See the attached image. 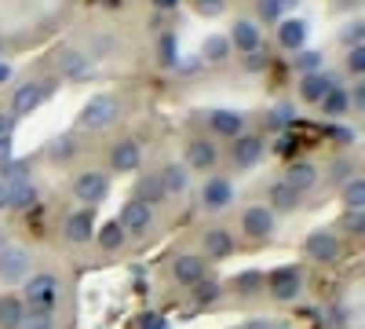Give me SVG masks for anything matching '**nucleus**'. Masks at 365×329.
<instances>
[{
    "mask_svg": "<svg viewBox=\"0 0 365 329\" xmlns=\"http://www.w3.org/2000/svg\"><path fill=\"white\" fill-rule=\"evenodd\" d=\"M117 113H120V106H117L113 96H96V99L84 103V110H81V117H77V125L88 128V132H96V128H106Z\"/></svg>",
    "mask_w": 365,
    "mask_h": 329,
    "instance_id": "1",
    "label": "nucleus"
},
{
    "mask_svg": "<svg viewBox=\"0 0 365 329\" xmlns=\"http://www.w3.org/2000/svg\"><path fill=\"white\" fill-rule=\"evenodd\" d=\"M51 92V81H26L19 92L11 96V117H26V113H34Z\"/></svg>",
    "mask_w": 365,
    "mask_h": 329,
    "instance_id": "2",
    "label": "nucleus"
},
{
    "mask_svg": "<svg viewBox=\"0 0 365 329\" xmlns=\"http://www.w3.org/2000/svg\"><path fill=\"white\" fill-rule=\"evenodd\" d=\"M263 136H256V132H241L237 139H234V146H230V161L237 165V168H252L259 158H263Z\"/></svg>",
    "mask_w": 365,
    "mask_h": 329,
    "instance_id": "3",
    "label": "nucleus"
},
{
    "mask_svg": "<svg viewBox=\"0 0 365 329\" xmlns=\"http://www.w3.org/2000/svg\"><path fill=\"white\" fill-rule=\"evenodd\" d=\"M299 285H303V278H299L296 267H278V271H274V275L267 278L270 296H274V300H282V304L296 300V296H299Z\"/></svg>",
    "mask_w": 365,
    "mask_h": 329,
    "instance_id": "4",
    "label": "nucleus"
},
{
    "mask_svg": "<svg viewBox=\"0 0 365 329\" xmlns=\"http://www.w3.org/2000/svg\"><path fill=\"white\" fill-rule=\"evenodd\" d=\"M120 231H125V234H146L150 231V223H154V208H150V205H143V201H128L125 208H120Z\"/></svg>",
    "mask_w": 365,
    "mask_h": 329,
    "instance_id": "5",
    "label": "nucleus"
},
{
    "mask_svg": "<svg viewBox=\"0 0 365 329\" xmlns=\"http://www.w3.org/2000/svg\"><path fill=\"white\" fill-rule=\"evenodd\" d=\"M303 249H307V256L318 260V263H332V260L340 256V238L332 234V231H314V234H307Z\"/></svg>",
    "mask_w": 365,
    "mask_h": 329,
    "instance_id": "6",
    "label": "nucleus"
},
{
    "mask_svg": "<svg viewBox=\"0 0 365 329\" xmlns=\"http://www.w3.org/2000/svg\"><path fill=\"white\" fill-rule=\"evenodd\" d=\"M58 296V278L55 275H34L26 282V300L29 308H51Z\"/></svg>",
    "mask_w": 365,
    "mask_h": 329,
    "instance_id": "7",
    "label": "nucleus"
},
{
    "mask_svg": "<svg viewBox=\"0 0 365 329\" xmlns=\"http://www.w3.org/2000/svg\"><path fill=\"white\" fill-rule=\"evenodd\" d=\"M241 231H245L249 238H256V242H259V238L267 242V238L274 234V213H270L267 205H252V208H245V216H241Z\"/></svg>",
    "mask_w": 365,
    "mask_h": 329,
    "instance_id": "8",
    "label": "nucleus"
},
{
    "mask_svg": "<svg viewBox=\"0 0 365 329\" xmlns=\"http://www.w3.org/2000/svg\"><path fill=\"white\" fill-rule=\"evenodd\" d=\"M106 191H110V183H106V176H103V172H81V176L73 179V194H77V201L96 205V201L106 198Z\"/></svg>",
    "mask_w": 365,
    "mask_h": 329,
    "instance_id": "9",
    "label": "nucleus"
},
{
    "mask_svg": "<svg viewBox=\"0 0 365 329\" xmlns=\"http://www.w3.org/2000/svg\"><path fill=\"white\" fill-rule=\"evenodd\" d=\"M332 88H336V77L332 74H303V81H299V99L303 103H322Z\"/></svg>",
    "mask_w": 365,
    "mask_h": 329,
    "instance_id": "10",
    "label": "nucleus"
},
{
    "mask_svg": "<svg viewBox=\"0 0 365 329\" xmlns=\"http://www.w3.org/2000/svg\"><path fill=\"white\" fill-rule=\"evenodd\" d=\"M26 267H29V253L19 246H4L0 249V278L4 282H19L26 278Z\"/></svg>",
    "mask_w": 365,
    "mask_h": 329,
    "instance_id": "11",
    "label": "nucleus"
},
{
    "mask_svg": "<svg viewBox=\"0 0 365 329\" xmlns=\"http://www.w3.org/2000/svg\"><path fill=\"white\" fill-rule=\"evenodd\" d=\"M227 41H230V48H237V51L252 55V51H259L263 34H259V26H256V22H249V19H237V22H234V34H230Z\"/></svg>",
    "mask_w": 365,
    "mask_h": 329,
    "instance_id": "12",
    "label": "nucleus"
},
{
    "mask_svg": "<svg viewBox=\"0 0 365 329\" xmlns=\"http://www.w3.org/2000/svg\"><path fill=\"white\" fill-rule=\"evenodd\" d=\"M230 201H234V183H230V179H208V183L201 187V205L212 208V213L227 208Z\"/></svg>",
    "mask_w": 365,
    "mask_h": 329,
    "instance_id": "13",
    "label": "nucleus"
},
{
    "mask_svg": "<svg viewBox=\"0 0 365 329\" xmlns=\"http://www.w3.org/2000/svg\"><path fill=\"white\" fill-rule=\"evenodd\" d=\"M172 278H175V282H182V285L201 282V278H205V260H201V256H194V253L175 256V260H172Z\"/></svg>",
    "mask_w": 365,
    "mask_h": 329,
    "instance_id": "14",
    "label": "nucleus"
},
{
    "mask_svg": "<svg viewBox=\"0 0 365 329\" xmlns=\"http://www.w3.org/2000/svg\"><path fill=\"white\" fill-rule=\"evenodd\" d=\"M139 161H143V151H139V143H135V139H120V143H113L110 165H113L117 172H135Z\"/></svg>",
    "mask_w": 365,
    "mask_h": 329,
    "instance_id": "15",
    "label": "nucleus"
},
{
    "mask_svg": "<svg viewBox=\"0 0 365 329\" xmlns=\"http://www.w3.org/2000/svg\"><path fill=\"white\" fill-rule=\"evenodd\" d=\"M285 187H292L296 194H303V191H311L314 183H318V165H311V161H292L289 165V172H285V179H282Z\"/></svg>",
    "mask_w": 365,
    "mask_h": 329,
    "instance_id": "16",
    "label": "nucleus"
},
{
    "mask_svg": "<svg viewBox=\"0 0 365 329\" xmlns=\"http://www.w3.org/2000/svg\"><path fill=\"white\" fill-rule=\"evenodd\" d=\"M212 165H216V143H208V139H190V143H187V168L208 172Z\"/></svg>",
    "mask_w": 365,
    "mask_h": 329,
    "instance_id": "17",
    "label": "nucleus"
},
{
    "mask_svg": "<svg viewBox=\"0 0 365 329\" xmlns=\"http://www.w3.org/2000/svg\"><path fill=\"white\" fill-rule=\"evenodd\" d=\"M91 234H96V216H91V208H81V213H73L66 220V242L84 246Z\"/></svg>",
    "mask_w": 365,
    "mask_h": 329,
    "instance_id": "18",
    "label": "nucleus"
},
{
    "mask_svg": "<svg viewBox=\"0 0 365 329\" xmlns=\"http://www.w3.org/2000/svg\"><path fill=\"white\" fill-rule=\"evenodd\" d=\"M230 253H234V234H230L227 227H208V231H205V256L223 260V256H230Z\"/></svg>",
    "mask_w": 365,
    "mask_h": 329,
    "instance_id": "19",
    "label": "nucleus"
},
{
    "mask_svg": "<svg viewBox=\"0 0 365 329\" xmlns=\"http://www.w3.org/2000/svg\"><path fill=\"white\" fill-rule=\"evenodd\" d=\"M158 179H161V187H165V198H172V194H182L187 191V183H190V168L187 165H165L161 172H158Z\"/></svg>",
    "mask_w": 365,
    "mask_h": 329,
    "instance_id": "20",
    "label": "nucleus"
},
{
    "mask_svg": "<svg viewBox=\"0 0 365 329\" xmlns=\"http://www.w3.org/2000/svg\"><path fill=\"white\" fill-rule=\"evenodd\" d=\"M278 41H282V48H289V51L303 48V41H307V22H303V19H282Z\"/></svg>",
    "mask_w": 365,
    "mask_h": 329,
    "instance_id": "21",
    "label": "nucleus"
},
{
    "mask_svg": "<svg viewBox=\"0 0 365 329\" xmlns=\"http://www.w3.org/2000/svg\"><path fill=\"white\" fill-rule=\"evenodd\" d=\"M241 128H245V117H241V113H234V110H216V113H212V132H216V136L237 139Z\"/></svg>",
    "mask_w": 365,
    "mask_h": 329,
    "instance_id": "22",
    "label": "nucleus"
},
{
    "mask_svg": "<svg viewBox=\"0 0 365 329\" xmlns=\"http://www.w3.org/2000/svg\"><path fill=\"white\" fill-rule=\"evenodd\" d=\"M26 318V308L19 296H0V329H19Z\"/></svg>",
    "mask_w": 365,
    "mask_h": 329,
    "instance_id": "23",
    "label": "nucleus"
},
{
    "mask_svg": "<svg viewBox=\"0 0 365 329\" xmlns=\"http://www.w3.org/2000/svg\"><path fill=\"white\" fill-rule=\"evenodd\" d=\"M37 201V191L29 179H22V183H8V208H29Z\"/></svg>",
    "mask_w": 365,
    "mask_h": 329,
    "instance_id": "24",
    "label": "nucleus"
},
{
    "mask_svg": "<svg viewBox=\"0 0 365 329\" xmlns=\"http://www.w3.org/2000/svg\"><path fill=\"white\" fill-rule=\"evenodd\" d=\"M296 205H299V194L292 187H285V183L270 187V213H274V208H278V213H292Z\"/></svg>",
    "mask_w": 365,
    "mask_h": 329,
    "instance_id": "25",
    "label": "nucleus"
},
{
    "mask_svg": "<svg viewBox=\"0 0 365 329\" xmlns=\"http://www.w3.org/2000/svg\"><path fill=\"white\" fill-rule=\"evenodd\" d=\"M135 201H143V205H150V208L165 201V187H161L158 172H150V176L143 179V183H139V198H135Z\"/></svg>",
    "mask_w": 365,
    "mask_h": 329,
    "instance_id": "26",
    "label": "nucleus"
},
{
    "mask_svg": "<svg viewBox=\"0 0 365 329\" xmlns=\"http://www.w3.org/2000/svg\"><path fill=\"white\" fill-rule=\"evenodd\" d=\"M344 201H347V213H361V205H365V179L361 176L344 183Z\"/></svg>",
    "mask_w": 365,
    "mask_h": 329,
    "instance_id": "27",
    "label": "nucleus"
},
{
    "mask_svg": "<svg viewBox=\"0 0 365 329\" xmlns=\"http://www.w3.org/2000/svg\"><path fill=\"white\" fill-rule=\"evenodd\" d=\"M158 63L165 70H172L179 63V41H175V34H161V41H158Z\"/></svg>",
    "mask_w": 365,
    "mask_h": 329,
    "instance_id": "28",
    "label": "nucleus"
},
{
    "mask_svg": "<svg viewBox=\"0 0 365 329\" xmlns=\"http://www.w3.org/2000/svg\"><path fill=\"white\" fill-rule=\"evenodd\" d=\"M227 55H230V41L227 37H208L201 44V59H205V63H223Z\"/></svg>",
    "mask_w": 365,
    "mask_h": 329,
    "instance_id": "29",
    "label": "nucleus"
},
{
    "mask_svg": "<svg viewBox=\"0 0 365 329\" xmlns=\"http://www.w3.org/2000/svg\"><path fill=\"white\" fill-rule=\"evenodd\" d=\"M125 238H128V234L120 231V223L113 220V223H106V227L99 231V246H103L106 253H117L120 246H125Z\"/></svg>",
    "mask_w": 365,
    "mask_h": 329,
    "instance_id": "30",
    "label": "nucleus"
},
{
    "mask_svg": "<svg viewBox=\"0 0 365 329\" xmlns=\"http://www.w3.org/2000/svg\"><path fill=\"white\" fill-rule=\"evenodd\" d=\"M351 106H347V92H344V88H332V92L322 99V113H329V117H340Z\"/></svg>",
    "mask_w": 365,
    "mask_h": 329,
    "instance_id": "31",
    "label": "nucleus"
},
{
    "mask_svg": "<svg viewBox=\"0 0 365 329\" xmlns=\"http://www.w3.org/2000/svg\"><path fill=\"white\" fill-rule=\"evenodd\" d=\"M58 70H63L66 77H84V74H88V55H81V51H66V55H63V63H58Z\"/></svg>",
    "mask_w": 365,
    "mask_h": 329,
    "instance_id": "32",
    "label": "nucleus"
},
{
    "mask_svg": "<svg viewBox=\"0 0 365 329\" xmlns=\"http://www.w3.org/2000/svg\"><path fill=\"white\" fill-rule=\"evenodd\" d=\"M19 329H51V308H29Z\"/></svg>",
    "mask_w": 365,
    "mask_h": 329,
    "instance_id": "33",
    "label": "nucleus"
},
{
    "mask_svg": "<svg viewBox=\"0 0 365 329\" xmlns=\"http://www.w3.org/2000/svg\"><path fill=\"white\" fill-rule=\"evenodd\" d=\"M194 296H197V304H212V300H220V282H194Z\"/></svg>",
    "mask_w": 365,
    "mask_h": 329,
    "instance_id": "34",
    "label": "nucleus"
},
{
    "mask_svg": "<svg viewBox=\"0 0 365 329\" xmlns=\"http://www.w3.org/2000/svg\"><path fill=\"white\" fill-rule=\"evenodd\" d=\"M194 11L205 19H220L227 11V0H194Z\"/></svg>",
    "mask_w": 365,
    "mask_h": 329,
    "instance_id": "35",
    "label": "nucleus"
},
{
    "mask_svg": "<svg viewBox=\"0 0 365 329\" xmlns=\"http://www.w3.org/2000/svg\"><path fill=\"white\" fill-rule=\"evenodd\" d=\"M296 66L307 70V74H318V70H322V51H303V55L296 59Z\"/></svg>",
    "mask_w": 365,
    "mask_h": 329,
    "instance_id": "36",
    "label": "nucleus"
},
{
    "mask_svg": "<svg viewBox=\"0 0 365 329\" xmlns=\"http://www.w3.org/2000/svg\"><path fill=\"white\" fill-rule=\"evenodd\" d=\"M347 70L354 74V77H361L365 74V48L358 44V48H351V55H347Z\"/></svg>",
    "mask_w": 365,
    "mask_h": 329,
    "instance_id": "37",
    "label": "nucleus"
},
{
    "mask_svg": "<svg viewBox=\"0 0 365 329\" xmlns=\"http://www.w3.org/2000/svg\"><path fill=\"white\" fill-rule=\"evenodd\" d=\"M351 172H354V165H351L347 158H344V161H336V165H332V179H336V183H347V179H354Z\"/></svg>",
    "mask_w": 365,
    "mask_h": 329,
    "instance_id": "38",
    "label": "nucleus"
},
{
    "mask_svg": "<svg viewBox=\"0 0 365 329\" xmlns=\"http://www.w3.org/2000/svg\"><path fill=\"white\" fill-rule=\"evenodd\" d=\"M51 154H55V158H70V154H73V139H70V136H63V139H55V146H51Z\"/></svg>",
    "mask_w": 365,
    "mask_h": 329,
    "instance_id": "39",
    "label": "nucleus"
},
{
    "mask_svg": "<svg viewBox=\"0 0 365 329\" xmlns=\"http://www.w3.org/2000/svg\"><path fill=\"white\" fill-rule=\"evenodd\" d=\"M256 285H263V278H259V275H252V271L237 278V289H241V293H256Z\"/></svg>",
    "mask_w": 365,
    "mask_h": 329,
    "instance_id": "40",
    "label": "nucleus"
},
{
    "mask_svg": "<svg viewBox=\"0 0 365 329\" xmlns=\"http://www.w3.org/2000/svg\"><path fill=\"white\" fill-rule=\"evenodd\" d=\"M259 15H263V19H282L278 0H259Z\"/></svg>",
    "mask_w": 365,
    "mask_h": 329,
    "instance_id": "41",
    "label": "nucleus"
},
{
    "mask_svg": "<svg viewBox=\"0 0 365 329\" xmlns=\"http://www.w3.org/2000/svg\"><path fill=\"white\" fill-rule=\"evenodd\" d=\"M11 128H15V117L11 113H0V139H11Z\"/></svg>",
    "mask_w": 365,
    "mask_h": 329,
    "instance_id": "42",
    "label": "nucleus"
},
{
    "mask_svg": "<svg viewBox=\"0 0 365 329\" xmlns=\"http://www.w3.org/2000/svg\"><path fill=\"white\" fill-rule=\"evenodd\" d=\"M270 121H274V125H289V121H292V106H278Z\"/></svg>",
    "mask_w": 365,
    "mask_h": 329,
    "instance_id": "43",
    "label": "nucleus"
},
{
    "mask_svg": "<svg viewBox=\"0 0 365 329\" xmlns=\"http://www.w3.org/2000/svg\"><path fill=\"white\" fill-rule=\"evenodd\" d=\"M344 41H354V48L361 44V22H351V29H344Z\"/></svg>",
    "mask_w": 365,
    "mask_h": 329,
    "instance_id": "44",
    "label": "nucleus"
},
{
    "mask_svg": "<svg viewBox=\"0 0 365 329\" xmlns=\"http://www.w3.org/2000/svg\"><path fill=\"white\" fill-rule=\"evenodd\" d=\"M347 227H351L354 234H361V227H365V220H361V213H351V216H347Z\"/></svg>",
    "mask_w": 365,
    "mask_h": 329,
    "instance_id": "45",
    "label": "nucleus"
},
{
    "mask_svg": "<svg viewBox=\"0 0 365 329\" xmlns=\"http://www.w3.org/2000/svg\"><path fill=\"white\" fill-rule=\"evenodd\" d=\"M154 8H158V11H175L179 0H154Z\"/></svg>",
    "mask_w": 365,
    "mask_h": 329,
    "instance_id": "46",
    "label": "nucleus"
},
{
    "mask_svg": "<svg viewBox=\"0 0 365 329\" xmlns=\"http://www.w3.org/2000/svg\"><path fill=\"white\" fill-rule=\"evenodd\" d=\"M8 81H11V66L0 63V84H8Z\"/></svg>",
    "mask_w": 365,
    "mask_h": 329,
    "instance_id": "47",
    "label": "nucleus"
},
{
    "mask_svg": "<svg viewBox=\"0 0 365 329\" xmlns=\"http://www.w3.org/2000/svg\"><path fill=\"white\" fill-rule=\"evenodd\" d=\"M245 329H270V322H267V318H252Z\"/></svg>",
    "mask_w": 365,
    "mask_h": 329,
    "instance_id": "48",
    "label": "nucleus"
},
{
    "mask_svg": "<svg viewBox=\"0 0 365 329\" xmlns=\"http://www.w3.org/2000/svg\"><path fill=\"white\" fill-rule=\"evenodd\" d=\"M0 208H8V183L0 179Z\"/></svg>",
    "mask_w": 365,
    "mask_h": 329,
    "instance_id": "49",
    "label": "nucleus"
},
{
    "mask_svg": "<svg viewBox=\"0 0 365 329\" xmlns=\"http://www.w3.org/2000/svg\"><path fill=\"white\" fill-rule=\"evenodd\" d=\"M143 329H165V325H161V322H158V315H150V318H146V322H143Z\"/></svg>",
    "mask_w": 365,
    "mask_h": 329,
    "instance_id": "50",
    "label": "nucleus"
},
{
    "mask_svg": "<svg viewBox=\"0 0 365 329\" xmlns=\"http://www.w3.org/2000/svg\"><path fill=\"white\" fill-rule=\"evenodd\" d=\"M296 4H299V0H278V8H282V15H285L289 8H296Z\"/></svg>",
    "mask_w": 365,
    "mask_h": 329,
    "instance_id": "51",
    "label": "nucleus"
},
{
    "mask_svg": "<svg viewBox=\"0 0 365 329\" xmlns=\"http://www.w3.org/2000/svg\"><path fill=\"white\" fill-rule=\"evenodd\" d=\"M4 246H8V231H4V227H0V249H4Z\"/></svg>",
    "mask_w": 365,
    "mask_h": 329,
    "instance_id": "52",
    "label": "nucleus"
},
{
    "mask_svg": "<svg viewBox=\"0 0 365 329\" xmlns=\"http://www.w3.org/2000/svg\"><path fill=\"white\" fill-rule=\"evenodd\" d=\"M0 51H4V37H0Z\"/></svg>",
    "mask_w": 365,
    "mask_h": 329,
    "instance_id": "53",
    "label": "nucleus"
}]
</instances>
